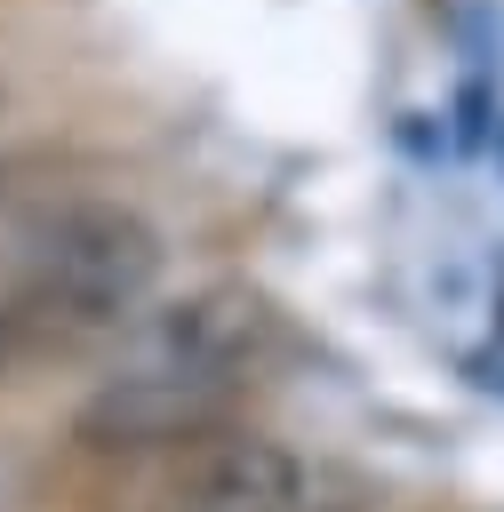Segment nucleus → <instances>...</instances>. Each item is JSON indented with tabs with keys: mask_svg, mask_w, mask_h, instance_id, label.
Returning a JSON list of instances; mask_svg holds the SVG:
<instances>
[{
	"mask_svg": "<svg viewBox=\"0 0 504 512\" xmlns=\"http://www.w3.org/2000/svg\"><path fill=\"white\" fill-rule=\"evenodd\" d=\"M160 232L144 208L72 192L0 232V368L72 360L88 344L128 336V320L160 288Z\"/></svg>",
	"mask_w": 504,
	"mask_h": 512,
	"instance_id": "nucleus-1",
	"label": "nucleus"
},
{
	"mask_svg": "<svg viewBox=\"0 0 504 512\" xmlns=\"http://www.w3.org/2000/svg\"><path fill=\"white\" fill-rule=\"evenodd\" d=\"M264 344V304L240 288V280H208V288H184L168 304H144L112 352V368L128 376H160V384H192V392H216V400H240V376Z\"/></svg>",
	"mask_w": 504,
	"mask_h": 512,
	"instance_id": "nucleus-2",
	"label": "nucleus"
},
{
	"mask_svg": "<svg viewBox=\"0 0 504 512\" xmlns=\"http://www.w3.org/2000/svg\"><path fill=\"white\" fill-rule=\"evenodd\" d=\"M168 512H312V472L272 432H208L176 456Z\"/></svg>",
	"mask_w": 504,
	"mask_h": 512,
	"instance_id": "nucleus-3",
	"label": "nucleus"
}]
</instances>
